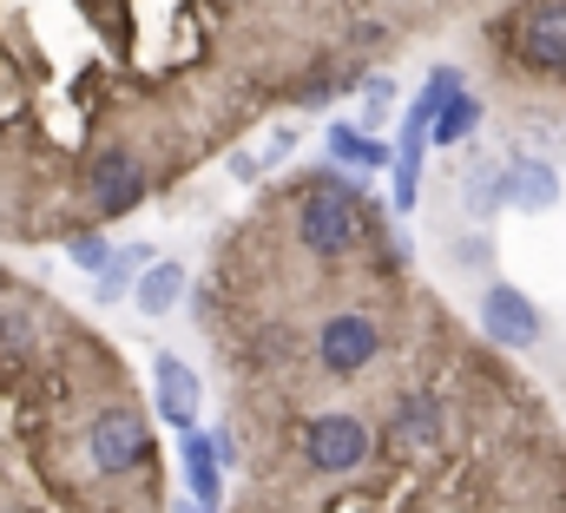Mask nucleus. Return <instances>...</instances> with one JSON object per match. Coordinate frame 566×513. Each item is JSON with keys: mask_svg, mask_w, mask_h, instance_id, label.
<instances>
[{"mask_svg": "<svg viewBox=\"0 0 566 513\" xmlns=\"http://www.w3.org/2000/svg\"><path fill=\"white\" fill-rule=\"evenodd\" d=\"M66 256H73V263H80V270H106V263H113V244H106V238H99V231H73V238H66Z\"/></svg>", "mask_w": 566, "mask_h": 513, "instance_id": "obj_16", "label": "nucleus"}, {"mask_svg": "<svg viewBox=\"0 0 566 513\" xmlns=\"http://www.w3.org/2000/svg\"><path fill=\"white\" fill-rule=\"evenodd\" d=\"M481 329L494 336V349H534L541 343V310L514 290V283H488V296H481Z\"/></svg>", "mask_w": 566, "mask_h": 513, "instance_id": "obj_7", "label": "nucleus"}, {"mask_svg": "<svg viewBox=\"0 0 566 513\" xmlns=\"http://www.w3.org/2000/svg\"><path fill=\"white\" fill-rule=\"evenodd\" d=\"M454 93H461V66H434V73H428V86H422V100L409 106V126H402V132H422V138H428V126L441 119V106H448Z\"/></svg>", "mask_w": 566, "mask_h": 513, "instance_id": "obj_13", "label": "nucleus"}, {"mask_svg": "<svg viewBox=\"0 0 566 513\" xmlns=\"http://www.w3.org/2000/svg\"><path fill=\"white\" fill-rule=\"evenodd\" d=\"M0 513H33V507H0Z\"/></svg>", "mask_w": 566, "mask_h": 513, "instance_id": "obj_21", "label": "nucleus"}, {"mask_svg": "<svg viewBox=\"0 0 566 513\" xmlns=\"http://www.w3.org/2000/svg\"><path fill=\"white\" fill-rule=\"evenodd\" d=\"M382 349H389V336H382V323H376L369 310H336V316H323V329H316V363H323V376H363Z\"/></svg>", "mask_w": 566, "mask_h": 513, "instance_id": "obj_5", "label": "nucleus"}, {"mask_svg": "<svg viewBox=\"0 0 566 513\" xmlns=\"http://www.w3.org/2000/svg\"><path fill=\"white\" fill-rule=\"evenodd\" d=\"M396 100H402V86H396V80H382V73H376V80H363V126L376 132L389 113H396Z\"/></svg>", "mask_w": 566, "mask_h": 513, "instance_id": "obj_15", "label": "nucleus"}, {"mask_svg": "<svg viewBox=\"0 0 566 513\" xmlns=\"http://www.w3.org/2000/svg\"><path fill=\"white\" fill-rule=\"evenodd\" d=\"M178 296H185V270H178V263H151V270L139 276V290H133L139 316H171Z\"/></svg>", "mask_w": 566, "mask_h": 513, "instance_id": "obj_12", "label": "nucleus"}, {"mask_svg": "<svg viewBox=\"0 0 566 513\" xmlns=\"http://www.w3.org/2000/svg\"><path fill=\"white\" fill-rule=\"evenodd\" d=\"M80 191H86L93 218H126L133 205H145V158L126 145V138L99 145V151L86 158V178H80Z\"/></svg>", "mask_w": 566, "mask_h": 513, "instance_id": "obj_4", "label": "nucleus"}, {"mask_svg": "<svg viewBox=\"0 0 566 513\" xmlns=\"http://www.w3.org/2000/svg\"><path fill=\"white\" fill-rule=\"evenodd\" d=\"M145 244H126V251L113 256V263H106V270H99V290H106V296H119V290H126V283H133V270H139L145 263Z\"/></svg>", "mask_w": 566, "mask_h": 513, "instance_id": "obj_17", "label": "nucleus"}, {"mask_svg": "<svg viewBox=\"0 0 566 513\" xmlns=\"http://www.w3.org/2000/svg\"><path fill=\"white\" fill-rule=\"evenodd\" d=\"M151 383H158V415L185 435V428H198V408H205V388L198 376L178 363V356H151Z\"/></svg>", "mask_w": 566, "mask_h": 513, "instance_id": "obj_8", "label": "nucleus"}, {"mask_svg": "<svg viewBox=\"0 0 566 513\" xmlns=\"http://www.w3.org/2000/svg\"><path fill=\"white\" fill-rule=\"evenodd\" d=\"M329 158L349 165V171H382L389 165V145L369 138V126H329Z\"/></svg>", "mask_w": 566, "mask_h": 513, "instance_id": "obj_11", "label": "nucleus"}, {"mask_svg": "<svg viewBox=\"0 0 566 513\" xmlns=\"http://www.w3.org/2000/svg\"><path fill=\"white\" fill-rule=\"evenodd\" d=\"M507 205H521V211H554V205H560V171L541 165V158L507 165Z\"/></svg>", "mask_w": 566, "mask_h": 513, "instance_id": "obj_9", "label": "nucleus"}, {"mask_svg": "<svg viewBox=\"0 0 566 513\" xmlns=\"http://www.w3.org/2000/svg\"><path fill=\"white\" fill-rule=\"evenodd\" d=\"M382 454V428L363 408H323L296 428V461L323 481H356Z\"/></svg>", "mask_w": 566, "mask_h": 513, "instance_id": "obj_1", "label": "nucleus"}, {"mask_svg": "<svg viewBox=\"0 0 566 513\" xmlns=\"http://www.w3.org/2000/svg\"><path fill=\"white\" fill-rule=\"evenodd\" d=\"M258 171H264V165H258V158H251V151H231V178H244V185H251V178H258Z\"/></svg>", "mask_w": 566, "mask_h": 513, "instance_id": "obj_19", "label": "nucleus"}, {"mask_svg": "<svg viewBox=\"0 0 566 513\" xmlns=\"http://www.w3.org/2000/svg\"><path fill=\"white\" fill-rule=\"evenodd\" d=\"M211 448H218V461H224V468H238V461H244V441H238V428H231V421H224V428H211Z\"/></svg>", "mask_w": 566, "mask_h": 513, "instance_id": "obj_18", "label": "nucleus"}, {"mask_svg": "<svg viewBox=\"0 0 566 513\" xmlns=\"http://www.w3.org/2000/svg\"><path fill=\"white\" fill-rule=\"evenodd\" d=\"M178 461H185V481H191V494L218 507V501H224V481H218V468H224V461H218V448H211V435H198V428H185V435H178Z\"/></svg>", "mask_w": 566, "mask_h": 513, "instance_id": "obj_10", "label": "nucleus"}, {"mask_svg": "<svg viewBox=\"0 0 566 513\" xmlns=\"http://www.w3.org/2000/svg\"><path fill=\"white\" fill-rule=\"evenodd\" d=\"M514 60L534 73H566V0H541L514 27Z\"/></svg>", "mask_w": 566, "mask_h": 513, "instance_id": "obj_6", "label": "nucleus"}, {"mask_svg": "<svg viewBox=\"0 0 566 513\" xmlns=\"http://www.w3.org/2000/svg\"><path fill=\"white\" fill-rule=\"evenodd\" d=\"M178 513H218V507H211V501H198V494H191V501H178Z\"/></svg>", "mask_w": 566, "mask_h": 513, "instance_id": "obj_20", "label": "nucleus"}, {"mask_svg": "<svg viewBox=\"0 0 566 513\" xmlns=\"http://www.w3.org/2000/svg\"><path fill=\"white\" fill-rule=\"evenodd\" d=\"M151 461V428L133 401H106L93 421H86V468L99 481H126Z\"/></svg>", "mask_w": 566, "mask_h": 513, "instance_id": "obj_3", "label": "nucleus"}, {"mask_svg": "<svg viewBox=\"0 0 566 513\" xmlns=\"http://www.w3.org/2000/svg\"><path fill=\"white\" fill-rule=\"evenodd\" d=\"M369 238V205H363V185L329 171L316 185H303L296 198V244L310 256H349Z\"/></svg>", "mask_w": 566, "mask_h": 513, "instance_id": "obj_2", "label": "nucleus"}, {"mask_svg": "<svg viewBox=\"0 0 566 513\" xmlns=\"http://www.w3.org/2000/svg\"><path fill=\"white\" fill-rule=\"evenodd\" d=\"M474 126H481V100H474V93H454V100L441 106V119L428 126V145H461Z\"/></svg>", "mask_w": 566, "mask_h": 513, "instance_id": "obj_14", "label": "nucleus"}]
</instances>
